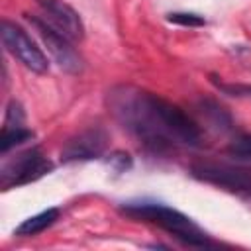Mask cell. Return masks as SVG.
Instances as JSON below:
<instances>
[{"instance_id": "obj_9", "label": "cell", "mask_w": 251, "mask_h": 251, "mask_svg": "<svg viewBox=\"0 0 251 251\" xmlns=\"http://www.w3.org/2000/svg\"><path fill=\"white\" fill-rule=\"evenodd\" d=\"M59 218V208H47L31 218H25L16 229L14 233L16 235H22V237H31V235H37L41 231H45L49 226H53Z\"/></svg>"}, {"instance_id": "obj_6", "label": "cell", "mask_w": 251, "mask_h": 251, "mask_svg": "<svg viewBox=\"0 0 251 251\" xmlns=\"http://www.w3.org/2000/svg\"><path fill=\"white\" fill-rule=\"evenodd\" d=\"M192 175L200 180L251 196V173L243 169H233V167L214 165V163H198L192 167Z\"/></svg>"}, {"instance_id": "obj_2", "label": "cell", "mask_w": 251, "mask_h": 251, "mask_svg": "<svg viewBox=\"0 0 251 251\" xmlns=\"http://www.w3.org/2000/svg\"><path fill=\"white\" fill-rule=\"evenodd\" d=\"M120 212L133 218V220H141V222L159 226L161 229H165L167 233H171L178 241H182L184 245L208 247L212 243L208 233L196 222H192L186 214H182V212H178L167 204H161V202H127V204L120 206Z\"/></svg>"}, {"instance_id": "obj_7", "label": "cell", "mask_w": 251, "mask_h": 251, "mask_svg": "<svg viewBox=\"0 0 251 251\" xmlns=\"http://www.w3.org/2000/svg\"><path fill=\"white\" fill-rule=\"evenodd\" d=\"M106 143H108V135L102 127H88L80 133H76L75 137H71L63 151H61V159L63 161H88V159H98L102 157V153L106 151Z\"/></svg>"}, {"instance_id": "obj_12", "label": "cell", "mask_w": 251, "mask_h": 251, "mask_svg": "<svg viewBox=\"0 0 251 251\" xmlns=\"http://www.w3.org/2000/svg\"><path fill=\"white\" fill-rule=\"evenodd\" d=\"M167 20L173 24H178V25H188V27H200L206 24V20L194 12H171L167 16Z\"/></svg>"}, {"instance_id": "obj_5", "label": "cell", "mask_w": 251, "mask_h": 251, "mask_svg": "<svg viewBox=\"0 0 251 251\" xmlns=\"http://www.w3.org/2000/svg\"><path fill=\"white\" fill-rule=\"evenodd\" d=\"M51 169L53 163L47 157H43V153L37 147L27 149L2 167V186L10 188V186L33 182L43 175H47Z\"/></svg>"}, {"instance_id": "obj_13", "label": "cell", "mask_w": 251, "mask_h": 251, "mask_svg": "<svg viewBox=\"0 0 251 251\" xmlns=\"http://www.w3.org/2000/svg\"><path fill=\"white\" fill-rule=\"evenodd\" d=\"M106 161H108V165H110L116 173H124V171H127V169L131 167V157H129V153H124V151H114V153H110Z\"/></svg>"}, {"instance_id": "obj_3", "label": "cell", "mask_w": 251, "mask_h": 251, "mask_svg": "<svg viewBox=\"0 0 251 251\" xmlns=\"http://www.w3.org/2000/svg\"><path fill=\"white\" fill-rule=\"evenodd\" d=\"M25 18H27V22L33 25V29H35L37 35L41 37L43 45L47 47V51L53 55L55 63H57L63 71L73 73V75H76V73L82 71V59H80V55L75 51V47L71 45V39H69L67 35H63L59 29H55L47 20L43 22V20H39L37 16H29V14H25Z\"/></svg>"}, {"instance_id": "obj_10", "label": "cell", "mask_w": 251, "mask_h": 251, "mask_svg": "<svg viewBox=\"0 0 251 251\" xmlns=\"http://www.w3.org/2000/svg\"><path fill=\"white\" fill-rule=\"evenodd\" d=\"M33 137V131L27 129L25 126H4L2 127V139H0V151L8 153L12 147L29 141Z\"/></svg>"}, {"instance_id": "obj_8", "label": "cell", "mask_w": 251, "mask_h": 251, "mask_svg": "<svg viewBox=\"0 0 251 251\" xmlns=\"http://www.w3.org/2000/svg\"><path fill=\"white\" fill-rule=\"evenodd\" d=\"M41 6L45 20L59 29L63 35H67L71 41H80L84 37V24L82 18L75 8H71L63 0H37Z\"/></svg>"}, {"instance_id": "obj_11", "label": "cell", "mask_w": 251, "mask_h": 251, "mask_svg": "<svg viewBox=\"0 0 251 251\" xmlns=\"http://www.w3.org/2000/svg\"><path fill=\"white\" fill-rule=\"evenodd\" d=\"M235 159H251V135H239L233 141H229L226 149Z\"/></svg>"}, {"instance_id": "obj_15", "label": "cell", "mask_w": 251, "mask_h": 251, "mask_svg": "<svg viewBox=\"0 0 251 251\" xmlns=\"http://www.w3.org/2000/svg\"><path fill=\"white\" fill-rule=\"evenodd\" d=\"M214 84L226 92V94H231V96H247L251 98V84H227V82H218L214 78Z\"/></svg>"}, {"instance_id": "obj_4", "label": "cell", "mask_w": 251, "mask_h": 251, "mask_svg": "<svg viewBox=\"0 0 251 251\" xmlns=\"http://www.w3.org/2000/svg\"><path fill=\"white\" fill-rule=\"evenodd\" d=\"M0 31H2V43H4V47L20 63H24L33 73H47V69H49L47 57L35 45V41L25 33V29H22L20 25H16L10 20H2V29Z\"/></svg>"}, {"instance_id": "obj_14", "label": "cell", "mask_w": 251, "mask_h": 251, "mask_svg": "<svg viewBox=\"0 0 251 251\" xmlns=\"http://www.w3.org/2000/svg\"><path fill=\"white\" fill-rule=\"evenodd\" d=\"M24 122H25V114H24V110H22V104L16 102V100H12V102L8 104V112H6V122H4V126H24Z\"/></svg>"}, {"instance_id": "obj_1", "label": "cell", "mask_w": 251, "mask_h": 251, "mask_svg": "<svg viewBox=\"0 0 251 251\" xmlns=\"http://www.w3.org/2000/svg\"><path fill=\"white\" fill-rule=\"evenodd\" d=\"M110 106L124 127L155 151L171 145H200L202 133L196 122L157 94L122 86L110 94Z\"/></svg>"}]
</instances>
